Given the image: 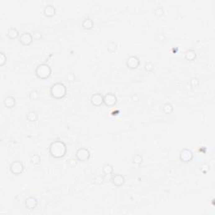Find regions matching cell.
<instances>
[{"instance_id":"1","label":"cell","mask_w":215,"mask_h":215,"mask_svg":"<svg viewBox=\"0 0 215 215\" xmlns=\"http://www.w3.org/2000/svg\"><path fill=\"white\" fill-rule=\"evenodd\" d=\"M67 151L66 144L62 140H55L49 146V153L52 157L56 159L62 158Z\"/></svg>"},{"instance_id":"13","label":"cell","mask_w":215,"mask_h":215,"mask_svg":"<svg viewBox=\"0 0 215 215\" xmlns=\"http://www.w3.org/2000/svg\"><path fill=\"white\" fill-rule=\"evenodd\" d=\"M56 13H57V10H56V8L54 7L52 4H48L46 5L43 9V14L45 16L48 18L53 17L56 15Z\"/></svg>"},{"instance_id":"8","label":"cell","mask_w":215,"mask_h":215,"mask_svg":"<svg viewBox=\"0 0 215 215\" xmlns=\"http://www.w3.org/2000/svg\"><path fill=\"white\" fill-rule=\"evenodd\" d=\"M33 40L34 39H33L32 34H30V32H24L20 34V38H19V41L23 45H31Z\"/></svg>"},{"instance_id":"14","label":"cell","mask_w":215,"mask_h":215,"mask_svg":"<svg viewBox=\"0 0 215 215\" xmlns=\"http://www.w3.org/2000/svg\"><path fill=\"white\" fill-rule=\"evenodd\" d=\"M16 104V99L13 96H7L3 99V105L7 108H12Z\"/></svg>"},{"instance_id":"23","label":"cell","mask_w":215,"mask_h":215,"mask_svg":"<svg viewBox=\"0 0 215 215\" xmlns=\"http://www.w3.org/2000/svg\"><path fill=\"white\" fill-rule=\"evenodd\" d=\"M144 71H147V72H151V71H154L155 69V64L151 62H145V64L144 65Z\"/></svg>"},{"instance_id":"28","label":"cell","mask_w":215,"mask_h":215,"mask_svg":"<svg viewBox=\"0 0 215 215\" xmlns=\"http://www.w3.org/2000/svg\"><path fill=\"white\" fill-rule=\"evenodd\" d=\"M32 36H33V39H34V40H40V39H42V33L40 31V30H34L33 31V33H32Z\"/></svg>"},{"instance_id":"17","label":"cell","mask_w":215,"mask_h":215,"mask_svg":"<svg viewBox=\"0 0 215 215\" xmlns=\"http://www.w3.org/2000/svg\"><path fill=\"white\" fill-rule=\"evenodd\" d=\"M184 57L188 62H193V61H194L196 59V57H197V53H196V51L194 50L190 49V50L186 51V52L184 54Z\"/></svg>"},{"instance_id":"31","label":"cell","mask_w":215,"mask_h":215,"mask_svg":"<svg viewBox=\"0 0 215 215\" xmlns=\"http://www.w3.org/2000/svg\"><path fill=\"white\" fill-rule=\"evenodd\" d=\"M94 182L96 184H98V185H101V184H103L104 182V179H103V177L101 176H97L96 178L94 179Z\"/></svg>"},{"instance_id":"26","label":"cell","mask_w":215,"mask_h":215,"mask_svg":"<svg viewBox=\"0 0 215 215\" xmlns=\"http://www.w3.org/2000/svg\"><path fill=\"white\" fill-rule=\"evenodd\" d=\"M199 84H200V81H199V79H198V77H192L191 79H190V85H191V87L193 88H198V86H199Z\"/></svg>"},{"instance_id":"33","label":"cell","mask_w":215,"mask_h":215,"mask_svg":"<svg viewBox=\"0 0 215 215\" xmlns=\"http://www.w3.org/2000/svg\"><path fill=\"white\" fill-rule=\"evenodd\" d=\"M156 39H157V40H159V41H164V40H166V39H167V37H166V35H165L164 34L161 33V34H157Z\"/></svg>"},{"instance_id":"3","label":"cell","mask_w":215,"mask_h":215,"mask_svg":"<svg viewBox=\"0 0 215 215\" xmlns=\"http://www.w3.org/2000/svg\"><path fill=\"white\" fill-rule=\"evenodd\" d=\"M51 72H52L51 67L46 63L39 64L35 68V71H34L35 76L40 79H47L51 76Z\"/></svg>"},{"instance_id":"15","label":"cell","mask_w":215,"mask_h":215,"mask_svg":"<svg viewBox=\"0 0 215 215\" xmlns=\"http://www.w3.org/2000/svg\"><path fill=\"white\" fill-rule=\"evenodd\" d=\"M7 36L10 40H15L17 38H20V32L15 27H10L7 30Z\"/></svg>"},{"instance_id":"22","label":"cell","mask_w":215,"mask_h":215,"mask_svg":"<svg viewBox=\"0 0 215 215\" xmlns=\"http://www.w3.org/2000/svg\"><path fill=\"white\" fill-rule=\"evenodd\" d=\"M117 48H118V45L114 41H109L107 44V50L109 52H115L117 51Z\"/></svg>"},{"instance_id":"7","label":"cell","mask_w":215,"mask_h":215,"mask_svg":"<svg viewBox=\"0 0 215 215\" xmlns=\"http://www.w3.org/2000/svg\"><path fill=\"white\" fill-rule=\"evenodd\" d=\"M118 98L116 95L113 93H108L103 96V103L107 107H113L117 103Z\"/></svg>"},{"instance_id":"9","label":"cell","mask_w":215,"mask_h":215,"mask_svg":"<svg viewBox=\"0 0 215 215\" xmlns=\"http://www.w3.org/2000/svg\"><path fill=\"white\" fill-rule=\"evenodd\" d=\"M140 64V59L135 56H130L128 57V59L126 60V66L128 68H130V70H135L138 68V66Z\"/></svg>"},{"instance_id":"21","label":"cell","mask_w":215,"mask_h":215,"mask_svg":"<svg viewBox=\"0 0 215 215\" xmlns=\"http://www.w3.org/2000/svg\"><path fill=\"white\" fill-rule=\"evenodd\" d=\"M29 98L31 101H37L38 99L40 98V93L36 90V89H33V90L29 94Z\"/></svg>"},{"instance_id":"5","label":"cell","mask_w":215,"mask_h":215,"mask_svg":"<svg viewBox=\"0 0 215 215\" xmlns=\"http://www.w3.org/2000/svg\"><path fill=\"white\" fill-rule=\"evenodd\" d=\"M90 151L87 148H79L76 152V158L78 161H86L90 158Z\"/></svg>"},{"instance_id":"2","label":"cell","mask_w":215,"mask_h":215,"mask_svg":"<svg viewBox=\"0 0 215 215\" xmlns=\"http://www.w3.org/2000/svg\"><path fill=\"white\" fill-rule=\"evenodd\" d=\"M67 89L62 82H56L51 87L50 94L55 99H62L66 95Z\"/></svg>"},{"instance_id":"16","label":"cell","mask_w":215,"mask_h":215,"mask_svg":"<svg viewBox=\"0 0 215 215\" xmlns=\"http://www.w3.org/2000/svg\"><path fill=\"white\" fill-rule=\"evenodd\" d=\"M94 25V20H92L91 18L86 17L83 19L82 22V28L85 30H89L91 29H93Z\"/></svg>"},{"instance_id":"12","label":"cell","mask_w":215,"mask_h":215,"mask_svg":"<svg viewBox=\"0 0 215 215\" xmlns=\"http://www.w3.org/2000/svg\"><path fill=\"white\" fill-rule=\"evenodd\" d=\"M25 207L27 209L33 210L38 205V201H37L36 198H34V197H29V198H27L25 199Z\"/></svg>"},{"instance_id":"32","label":"cell","mask_w":215,"mask_h":215,"mask_svg":"<svg viewBox=\"0 0 215 215\" xmlns=\"http://www.w3.org/2000/svg\"><path fill=\"white\" fill-rule=\"evenodd\" d=\"M75 79H76V76H75V74L70 72V73H68L67 75H66V80H67L68 82H74Z\"/></svg>"},{"instance_id":"18","label":"cell","mask_w":215,"mask_h":215,"mask_svg":"<svg viewBox=\"0 0 215 215\" xmlns=\"http://www.w3.org/2000/svg\"><path fill=\"white\" fill-rule=\"evenodd\" d=\"M161 110L165 114H171L174 110V108H173V105L171 103H166L162 105Z\"/></svg>"},{"instance_id":"24","label":"cell","mask_w":215,"mask_h":215,"mask_svg":"<svg viewBox=\"0 0 215 215\" xmlns=\"http://www.w3.org/2000/svg\"><path fill=\"white\" fill-rule=\"evenodd\" d=\"M132 161H133L134 164L140 165L142 162H143V157H142L141 155H140V154H135V155L133 156V158H132Z\"/></svg>"},{"instance_id":"30","label":"cell","mask_w":215,"mask_h":215,"mask_svg":"<svg viewBox=\"0 0 215 215\" xmlns=\"http://www.w3.org/2000/svg\"><path fill=\"white\" fill-rule=\"evenodd\" d=\"M130 98H131V101H132V102L137 103L140 100V95L139 94H132L131 97H130Z\"/></svg>"},{"instance_id":"25","label":"cell","mask_w":215,"mask_h":215,"mask_svg":"<svg viewBox=\"0 0 215 215\" xmlns=\"http://www.w3.org/2000/svg\"><path fill=\"white\" fill-rule=\"evenodd\" d=\"M30 161L33 165H39L40 163V156L37 154L32 155L30 158Z\"/></svg>"},{"instance_id":"27","label":"cell","mask_w":215,"mask_h":215,"mask_svg":"<svg viewBox=\"0 0 215 215\" xmlns=\"http://www.w3.org/2000/svg\"><path fill=\"white\" fill-rule=\"evenodd\" d=\"M154 14L156 17H161L164 15L165 11L162 7H156V9H154Z\"/></svg>"},{"instance_id":"11","label":"cell","mask_w":215,"mask_h":215,"mask_svg":"<svg viewBox=\"0 0 215 215\" xmlns=\"http://www.w3.org/2000/svg\"><path fill=\"white\" fill-rule=\"evenodd\" d=\"M91 103L95 107H100L103 103V95L100 93H96L91 97Z\"/></svg>"},{"instance_id":"6","label":"cell","mask_w":215,"mask_h":215,"mask_svg":"<svg viewBox=\"0 0 215 215\" xmlns=\"http://www.w3.org/2000/svg\"><path fill=\"white\" fill-rule=\"evenodd\" d=\"M193 152L190 149H183L180 152L179 159L184 163H188L193 159Z\"/></svg>"},{"instance_id":"19","label":"cell","mask_w":215,"mask_h":215,"mask_svg":"<svg viewBox=\"0 0 215 215\" xmlns=\"http://www.w3.org/2000/svg\"><path fill=\"white\" fill-rule=\"evenodd\" d=\"M102 172L104 175H111L113 173V167L111 164H104L102 167Z\"/></svg>"},{"instance_id":"29","label":"cell","mask_w":215,"mask_h":215,"mask_svg":"<svg viewBox=\"0 0 215 215\" xmlns=\"http://www.w3.org/2000/svg\"><path fill=\"white\" fill-rule=\"evenodd\" d=\"M6 62H7V57L3 51H1L0 52V66H3L6 64Z\"/></svg>"},{"instance_id":"10","label":"cell","mask_w":215,"mask_h":215,"mask_svg":"<svg viewBox=\"0 0 215 215\" xmlns=\"http://www.w3.org/2000/svg\"><path fill=\"white\" fill-rule=\"evenodd\" d=\"M111 181H112V183L116 187H122L125 183V176L121 174H119V173L113 174L112 177H111Z\"/></svg>"},{"instance_id":"20","label":"cell","mask_w":215,"mask_h":215,"mask_svg":"<svg viewBox=\"0 0 215 215\" xmlns=\"http://www.w3.org/2000/svg\"><path fill=\"white\" fill-rule=\"evenodd\" d=\"M26 119L29 122H35L38 119V114L34 111H30L26 115Z\"/></svg>"},{"instance_id":"4","label":"cell","mask_w":215,"mask_h":215,"mask_svg":"<svg viewBox=\"0 0 215 215\" xmlns=\"http://www.w3.org/2000/svg\"><path fill=\"white\" fill-rule=\"evenodd\" d=\"M9 170L14 175H20L25 170V167L20 161H14L9 166Z\"/></svg>"}]
</instances>
